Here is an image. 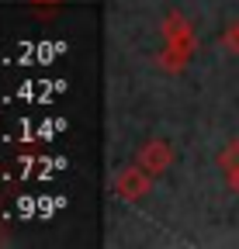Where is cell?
<instances>
[{
  "mask_svg": "<svg viewBox=\"0 0 239 249\" xmlns=\"http://www.w3.org/2000/svg\"><path fill=\"white\" fill-rule=\"evenodd\" d=\"M163 52H160V70H166V73H181L184 66H187V59L194 55V45H198V38H194V28H191V21L181 14V11H166V18H163Z\"/></svg>",
  "mask_w": 239,
  "mask_h": 249,
  "instance_id": "6da1fadb",
  "label": "cell"
},
{
  "mask_svg": "<svg viewBox=\"0 0 239 249\" xmlns=\"http://www.w3.org/2000/svg\"><path fill=\"white\" fill-rule=\"evenodd\" d=\"M114 194L122 197V201H142L149 194V187H153V173H146L139 163L135 166H122L114 173Z\"/></svg>",
  "mask_w": 239,
  "mask_h": 249,
  "instance_id": "7a4b0ae2",
  "label": "cell"
},
{
  "mask_svg": "<svg viewBox=\"0 0 239 249\" xmlns=\"http://www.w3.org/2000/svg\"><path fill=\"white\" fill-rule=\"evenodd\" d=\"M135 163H139L146 173L160 177V173H166V170H170V163H173V149H170V142H163V139H149V142L139 149Z\"/></svg>",
  "mask_w": 239,
  "mask_h": 249,
  "instance_id": "3957f363",
  "label": "cell"
},
{
  "mask_svg": "<svg viewBox=\"0 0 239 249\" xmlns=\"http://www.w3.org/2000/svg\"><path fill=\"white\" fill-rule=\"evenodd\" d=\"M219 166H222V170H236V166H239V139H232V142L219 152Z\"/></svg>",
  "mask_w": 239,
  "mask_h": 249,
  "instance_id": "277c9868",
  "label": "cell"
},
{
  "mask_svg": "<svg viewBox=\"0 0 239 249\" xmlns=\"http://www.w3.org/2000/svg\"><path fill=\"white\" fill-rule=\"evenodd\" d=\"M222 45H225L229 52H239V21L229 24V28L222 31Z\"/></svg>",
  "mask_w": 239,
  "mask_h": 249,
  "instance_id": "5b68a950",
  "label": "cell"
},
{
  "mask_svg": "<svg viewBox=\"0 0 239 249\" xmlns=\"http://www.w3.org/2000/svg\"><path fill=\"white\" fill-rule=\"evenodd\" d=\"M225 180H229V191L239 197V166L236 170H225Z\"/></svg>",
  "mask_w": 239,
  "mask_h": 249,
  "instance_id": "8992f818",
  "label": "cell"
},
{
  "mask_svg": "<svg viewBox=\"0 0 239 249\" xmlns=\"http://www.w3.org/2000/svg\"><path fill=\"white\" fill-rule=\"evenodd\" d=\"M32 4H38V7H42V4H63V0H32Z\"/></svg>",
  "mask_w": 239,
  "mask_h": 249,
  "instance_id": "52a82bcc",
  "label": "cell"
}]
</instances>
